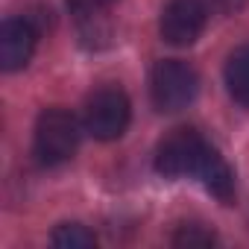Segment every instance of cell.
<instances>
[{
    "label": "cell",
    "instance_id": "obj_7",
    "mask_svg": "<svg viewBox=\"0 0 249 249\" xmlns=\"http://www.w3.org/2000/svg\"><path fill=\"white\" fill-rule=\"evenodd\" d=\"M196 176L205 185V191L211 196H217L223 205H229L234 199V170L229 167V161L211 144H208V150H205V156H202V161L196 167Z\"/></svg>",
    "mask_w": 249,
    "mask_h": 249
},
{
    "label": "cell",
    "instance_id": "obj_9",
    "mask_svg": "<svg viewBox=\"0 0 249 249\" xmlns=\"http://www.w3.org/2000/svg\"><path fill=\"white\" fill-rule=\"evenodd\" d=\"M50 243L62 246V249H91V246H97V234L82 223H62L50 234Z\"/></svg>",
    "mask_w": 249,
    "mask_h": 249
},
{
    "label": "cell",
    "instance_id": "obj_10",
    "mask_svg": "<svg viewBox=\"0 0 249 249\" xmlns=\"http://www.w3.org/2000/svg\"><path fill=\"white\" fill-rule=\"evenodd\" d=\"M217 243V237H214V231H208V229H202V226H196V223H188V226H182L176 234H173V246H214Z\"/></svg>",
    "mask_w": 249,
    "mask_h": 249
},
{
    "label": "cell",
    "instance_id": "obj_2",
    "mask_svg": "<svg viewBox=\"0 0 249 249\" xmlns=\"http://www.w3.org/2000/svg\"><path fill=\"white\" fill-rule=\"evenodd\" d=\"M132 120V103L126 97V91L117 85H103L97 88L88 103H85V132L94 135L97 141H114L126 132Z\"/></svg>",
    "mask_w": 249,
    "mask_h": 249
},
{
    "label": "cell",
    "instance_id": "obj_11",
    "mask_svg": "<svg viewBox=\"0 0 249 249\" xmlns=\"http://www.w3.org/2000/svg\"><path fill=\"white\" fill-rule=\"evenodd\" d=\"M208 3L217 9V12H237V9H243V3H246V0H208Z\"/></svg>",
    "mask_w": 249,
    "mask_h": 249
},
{
    "label": "cell",
    "instance_id": "obj_8",
    "mask_svg": "<svg viewBox=\"0 0 249 249\" xmlns=\"http://www.w3.org/2000/svg\"><path fill=\"white\" fill-rule=\"evenodd\" d=\"M226 91L237 106L249 108V44H240L237 50H231L229 62H226Z\"/></svg>",
    "mask_w": 249,
    "mask_h": 249
},
{
    "label": "cell",
    "instance_id": "obj_5",
    "mask_svg": "<svg viewBox=\"0 0 249 249\" xmlns=\"http://www.w3.org/2000/svg\"><path fill=\"white\" fill-rule=\"evenodd\" d=\"M208 24V3L205 0H170L161 9L159 33L167 44L188 47L194 44Z\"/></svg>",
    "mask_w": 249,
    "mask_h": 249
},
{
    "label": "cell",
    "instance_id": "obj_3",
    "mask_svg": "<svg viewBox=\"0 0 249 249\" xmlns=\"http://www.w3.org/2000/svg\"><path fill=\"white\" fill-rule=\"evenodd\" d=\"M150 94L159 111H182L199 94L196 71L182 59H161L150 76Z\"/></svg>",
    "mask_w": 249,
    "mask_h": 249
},
{
    "label": "cell",
    "instance_id": "obj_1",
    "mask_svg": "<svg viewBox=\"0 0 249 249\" xmlns=\"http://www.w3.org/2000/svg\"><path fill=\"white\" fill-rule=\"evenodd\" d=\"M79 147V120L68 108H44L36 123V156L41 164L53 167L73 159Z\"/></svg>",
    "mask_w": 249,
    "mask_h": 249
},
{
    "label": "cell",
    "instance_id": "obj_12",
    "mask_svg": "<svg viewBox=\"0 0 249 249\" xmlns=\"http://www.w3.org/2000/svg\"><path fill=\"white\" fill-rule=\"evenodd\" d=\"M91 3H94V6H111L114 0H91Z\"/></svg>",
    "mask_w": 249,
    "mask_h": 249
},
{
    "label": "cell",
    "instance_id": "obj_6",
    "mask_svg": "<svg viewBox=\"0 0 249 249\" xmlns=\"http://www.w3.org/2000/svg\"><path fill=\"white\" fill-rule=\"evenodd\" d=\"M38 27L30 18H9L0 30V65L3 71H21L36 53Z\"/></svg>",
    "mask_w": 249,
    "mask_h": 249
},
{
    "label": "cell",
    "instance_id": "obj_4",
    "mask_svg": "<svg viewBox=\"0 0 249 249\" xmlns=\"http://www.w3.org/2000/svg\"><path fill=\"white\" fill-rule=\"evenodd\" d=\"M208 150V141L196 129H173L167 138H161L156 150V170L161 176L179 179V176H196V167Z\"/></svg>",
    "mask_w": 249,
    "mask_h": 249
}]
</instances>
